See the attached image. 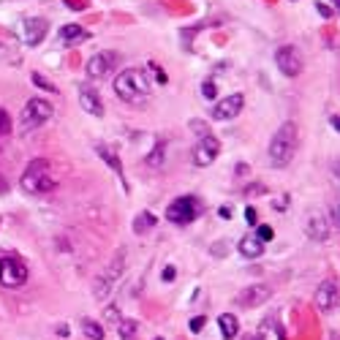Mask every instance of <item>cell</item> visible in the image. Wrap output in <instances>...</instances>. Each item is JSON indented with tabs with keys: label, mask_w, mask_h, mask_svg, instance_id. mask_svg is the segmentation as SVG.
<instances>
[{
	"label": "cell",
	"mask_w": 340,
	"mask_h": 340,
	"mask_svg": "<svg viewBox=\"0 0 340 340\" xmlns=\"http://www.w3.org/2000/svg\"><path fill=\"white\" fill-rule=\"evenodd\" d=\"M297 147H299V133H297V125L294 123H283L278 131L272 133L270 139V147H267V155H270V163L275 169H283L294 161L297 155Z\"/></svg>",
	"instance_id": "1"
},
{
	"label": "cell",
	"mask_w": 340,
	"mask_h": 340,
	"mask_svg": "<svg viewBox=\"0 0 340 340\" xmlns=\"http://www.w3.org/2000/svg\"><path fill=\"white\" fill-rule=\"evenodd\" d=\"M54 185L58 183H54V177H52V166H49V161H44V158L30 161L19 177V188L30 196L49 193V191H54Z\"/></svg>",
	"instance_id": "2"
},
{
	"label": "cell",
	"mask_w": 340,
	"mask_h": 340,
	"mask_svg": "<svg viewBox=\"0 0 340 340\" xmlns=\"http://www.w3.org/2000/svg\"><path fill=\"white\" fill-rule=\"evenodd\" d=\"M150 88H153V82H150L147 74L139 68H125L123 74H117V79H115V93L123 101H128V104H141V101L150 96Z\"/></svg>",
	"instance_id": "3"
},
{
	"label": "cell",
	"mask_w": 340,
	"mask_h": 340,
	"mask_svg": "<svg viewBox=\"0 0 340 340\" xmlns=\"http://www.w3.org/2000/svg\"><path fill=\"white\" fill-rule=\"evenodd\" d=\"M123 270H125V248H120L115 253V262L96 278V283H93V297H96V299H106L109 294H112L115 283L120 280Z\"/></svg>",
	"instance_id": "4"
},
{
	"label": "cell",
	"mask_w": 340,
	"mask_h": 340,
	"mask_svg": "<svg viewBox=\"0 0 340 340\" xmlns=\"http://www.w3.org/2000/svg\"><path fill=\"white\" fill-rule=\"evenodd\" d=\"M199 215H202V202L196 199V196H180V199H175L166 207V220H172V223H177V226L191 223V220H196Z\"/></svg>",
	"instance_id": "5"
},
{
	"label": "cell",
	"mask_w": 340,
	"mask_h": 340,
	"mask_svg": "<svg viewBox=\"0 0 340 340\" xmlns=\"http://www.w3.org/2000/svg\"><path fill=\"white\" fill-rule=\"evenodd\" d=\"M27 280V267L14 253H0V283L9 289H17Z\"/></svg>",
	"instance_id": "6"
},
{
	"label": "cell",
	"mask_w": 340,
	"mask_h": 340,
	"mask_svg": "<svg viewBox=\"0 0 340 340\" xmlns=\"http://www.w3.org/2000/svg\"><path fill=\"white\" fill-rule=\"evenodd\" d=\"M54 115V109L49 101H44V98H30L25 109H22V128L25 131H33L38 128V125H44L49 117Z\"/></svg>",
	"instance_id": "7"
},
{
	"label": "cell",
	"mask_w": 340,
	"mask_h": 340,
	"mask_svg": "<svg viewBox=\"0 0 340 340\" xmlns=\"http://www.w3.org/2000/svg\"><path fill=\"white\" fill-rule=\"evenodd\" d=\"M275 63H278V71L283 76H299L302 74V54L294 44H286L275 52Z\"/></svg>",
	"instance_id": "8"
},
{
	"label": "cell",
	"mask_w": 340,
	"mask_h": 340,
	"mask_svg": "<svg viewBox=\"0 0 340 340\" xmlns=\"http://www.w3.org/2000/svg\"><path fill=\"white\" fill-rule=\"evenodd\" d=\"M115 63H117V54L112 49H104V52H96L88 63H84V71H88L90 79H104V76L112 74Z\"/></svg>",
	"instance_id": "9"
},
{
	"label": "cell",
	"mask_w": 340,
	"mask_h": 340,
	"mask_svg": "<svg viewBox=\"0 0 340 340\" xmlns=\"http://www.w3.org/2000/svg\"><path fill=\"white\" fill-rule=\"evenodd\" d=\"M270 297H272V289L267 286V283H250V286H245L240 294H237V305L240 307H259Z\"/></svg>",
	"instance_id": "10"
},
{
	"label": "cell",
	"mask_w": 340,
	"mask_h": 340,
	"mask_svg": "<svg viewBox=\"0 0 340 340\" xmlns=\"http://www.w3.org/2000/svg\"><path fill=\"white\" fill-rule=\"evenodd\" d=\"M218 153H220V141L215 139V136H202L199 141H196V147H193V163L196 166H210L212 161L218 158Z\"/></svg>",
	"instance_id": "11"
},
{
	"label": "cell",
	"mask_w": 340,
	"mask_h": 340,
	"mask_svg": "<svg viewBox=\"0 0 340 340\" xmlns=\"http://www.w3.org/2000/svg\"><path fill=\"white\" fill-rule=\"evenodd\" d=\"M245 106V96L242 93H234V96H226L223 101H218L215 106H212V117L215 120H234V117H240Z\"/></svg>",
	"instance_id": "12"
},
{
	"label": "cell",
	"mask_w": 340,
	"mask_h": 340,
	"mask_svg": "<svg viewBox=\"0 0 340 340\" xmlns=\"http://www.w3.org/2000/svg\"><path fill=\"white\" fill-rule=\"evenodd\" d=\"M79 104L93 117L104 115V101H101V93L93 88V84H79Z\"/></svg>",
	"instance_id": "13"
},
{
	"label": "cell",
	"mask_w": 340,
	"mask_h": 340,
	"mask_svg": "<svg viewBox=\"0 0 340 340\" xmlns=\"http://www.w3.org/2000/svg\"><path fill=\"white\" fill-rule=\"evenodd\" d=\"M49 33V22L46 19H38V17H30L22 22V36H25L27 46H38L44 41V36Z\"/></svg>",
	"instance_id": "14"
},
{
	"label": "cell",
	"mask_w": 340,
	"mask_h": 340,
	"mask_svg": "<svg viewBox=\"0 0 340 340\" xmlns=\"http://www.w3.org/2000/svg\"><path fill=\"white\" fill-rule=\"evenodd\" d=\"M305 232H307V237H310V240H316V242H327L329 234H332V226H329L327 215H321V212H313V215L307 218V223H305Z\"/></svg>",
	"instance_id": "15"
},
{
	"label": "cell",
	"mask_w": 340,
	"mask_h": 340,
	"mask_svg": "<svg viewBox=\"0 0 340 340\" xmlns=\"http://www.w3.org/2000/svg\"><path fill=\"white\" fill-rule=\"evenodd\" d=\"M316 305L321 313H329L337 307V283L335 280H324L319 291H316Z\"/></svg>",
	"instance_id": "16"
},
{
	"label": "cell",
	"mask_w": 340,
	"mask_h": 340,
	"mask_svg": "<svg viewBox=\"0 0 340 340\" xmlns=\"http://www.w3.org/2000/svg\"><path fill=\"white\" fill-rule=\"evenodd\" d=\"M237 250H240L242 259H262L264 242H259L256 237H245V240H240V245H237Z\"/></svg>",
	"instance_id": "17"
},
{
	"label": "cell",
	"mask_w": 340,
	"mask_h": 340,
	"mask_svg": "<svg viewBox=\"0 0 340 340\" xmlns=\"http://www.w3.org/2000/svg\"><path fill=\"white\" fill-rule=\"evenodd\" d=\"M218 327H220V335H223V340H234L237 332H240V321H237L234 313H220L218 316Z\"/></svg>",
	"instance_id": "18"
},
{
	"label": "cell",
	"mask_w": 340,
	"mask_h": 340,
	"mask_svg": "<svg viewBox=\"0 0 340 340\" xmlns=\"http://www.w3.org/2000/svg\"><path fill=\"white\" fill-rule=\"evenodd\" d=\"M158 223V215H153V212H139L136 218H133V234H147L150 229H153Z\"/></svg>",
	"instance_id": "19"
},
{
	"label": "cell",
	"mask_w": 340,
	"mask_h": 340,
	"mask_svg": "<svg viewBox=\"0 0 340 340\" xmlns=\"http://www.w3.org/2000/svg\"><path fill=\"white\" fill-rule=\"evenodd\" d=\"M88 38V30H82L79 25H66L60 30V41L63 44H79V41H84Z\"/></svg>",
	"instance_id": "20"
},
{
	"label": "cell",
	"mask_w": 340,
	"mask_h": 340,
	"mask_svg": "<svg viewBox=\"0 0 340 340\" xmlns=\"http://www.w3.org/2000/svg\"><path fill=\"white\" fill-rule=\"evenodd\" d=\"M117 335H120V340H136V335H139L136 319H120V324H117Z\"/></svg>",
	"instance_id": "21"
},
{
	"label": "cell",
	"mask_w": 340,
	"mask_h": 340,
	"mask_svg": "<svg viewBox=\"0 0 340 340\" xmlns=\"http://www.w3.org/2000/svg\"><path fill=\"white\" fill-rule=\"evenodd\" d=\"M96 153H98L101 158H104V161H106V163H109V166H112V169L117 172V177L123 180V163H120V158H117V155L112 153V150L106 147V145H96Z\"/></svg>",
	"instance_id": "22"
},
{
	"label": "cell",
	"mask_w": 340,
	"mask_h": 340,
	"mask_svg": "<svg viewBox=\"0 0 340 340\" xmlns=\"http://www.w3.org/2000/svg\"><path fill=\"white\" fill-rule=\"evenodd\" d=\"M82 332H84L90 340H101V337H104V329H101V324H96L93 319H84V321H82Z\"/></svg>",
	"instance_id": "23"
},
{
	"label": "cell",
	"mask_w": 340,
	"mask_h": 340,
	"mask_svg": "<svg viewBox=\"0 0 340 340\" xmlns=\"http://www.w3.org/2000/svg\"><path fill=\"white\" fill-rule=\"evenodd\" d=\"M9 133H11V117L3 106H0V136H9Z\"/></svg>",
	"instance_id": "24"
},
{
	"label": "cell",
	"mask_w": 340,
	"mask_h": 340,
	"mask_svg": "<svg viewBox=\"0 0 340 340\" xmlns=\"http://www.w3.org/2000/svg\"><path fill=\"white\" fill-rule=\"evenodd\" d=\"M104 319L112 321L115 327H117V324H120V319H123V316H120V307H117V305H109L106 310H104Z\"/></svg>",
	"instance_id": "25"
},
{
	"label": "cell",
	"mask_w": 340,
	"mask_h": 340,
	"mask_svg": "<svg viewBox=\"0 0 340 340\" xmlns=\"http://www.w3.org/2000/svg\"><path fill=\"white\" fill-rule=\"evenodd\" d=\"M33 82H36V88H41V90H49V93H58V88L49 82L46 76H41V74H33Z\"/></svg>",
	"instance_id": "26"
},
{
	"label": "cell",
	"mask_w": 340,
	"mask_h": 340,
	"mask_svg": "<svg viewBox=\"0 0 340 340\" xmlns=\"http://www.w3.org/2000/svg\"><path fill=\"white\" fill-rule=\"evenodd\" d=\"M272 237H275L272 226H259V229H256V240H259V242H272Z\"/></svg>",
	"instance_id": "27"
},
{
	"label": "cell",
	"mask_w": 340,
	"mask_h": 340,
	"mask_svg": "<svg viewBox=\"0 0 340 340\" xmlns=\"http://www.w3.org/2000/svg\"><path fill=\"white\" fill-rule=\"evenodd\" d=\"M202 96H204V98H210V101L215 98V96H218V90H215V82H204V84H202Z\"/></svg>",
	"instance_id": "28"
},
{
	"label": "cell",
	"mask_w": 340,
	"mask_h": 340,
	"mask_svg": "<svg viewBox=\"0 0 340 340\" xmlns=\"http://www.w3.org/2000/svg\"><path fill=\"white\" fill-rule=\"evenodd\" d=\"M212 256H218V259H223L226 256V253H229V242H215V245H212Z\"/></svg>",
	"instance_id": "29"
},
{
	"label": "cell",
	"mask_w": 340,
	"mask_h": 340,
	"mask_svg": "<svg viewBox=\"0 0 340 340\" xmlns=\"http://www.w3.org/2000/svg\"><path fill=\"white\" fill-rule=\"evenodd\" d=\"M204 324H207V319H204V316H196V319H191V332H193V335H196V332H202Z\"/></svg>",
	"instance_id": "30"
},
{
	"label": "cell",
	"mask_w": 340,
	"mask_h": 340,
	"mask_svg": "<svg viewBox=\"0 0 340 340\" xmlns=\"http://www.w3.org/2000/svg\"><path fill=\"white\" fill-rule=\"evenodd\" d=\"M191 128L199 133V136H207V123H199V120H191Z\"/></svg>",
	"instance_id": "31"
},
{
	"label": "cell",
	"mask_w": 340,
	"mask_h": 340,
	"mask_svg": "<svg viewBox=\"0 0 340 340\" xmlns=\"http://www.w3.org/2000/svg\"><path fill=\"white\" fill-rule=\"evenodd\" d=\"M147 68H150V71H153V74L158 76V82H161V84H166V74H163V71H161V68H158V66H155V63H150V66H147Z\"/></svg>",
	"instance_id": "32"
},
{
	"label": "cell",
	"mask_w": 340,
	"mask_h": 340,
	"mask_svg": "<svg viewBox=\"0 0 340 340\" xmlns=\"http://www.w3.org/2000/svg\"><path fill=\"white\" fill-rule=\"evenodd\" d=\"M245 220H248V223H256V220H259V212L253 210V207H248V210H245Z\"/></svg>",
	"instance_id": "33"
},
{
	"label": "cell",
	"mask_w": 340,
	"mask_h": 340,
	"mask_svg": "<svg viewBox=\"0 0 340 340\" xmlns=\"http://www.w3.org/2000/svg\"><path fill=\"white\" fill-rule=\"evenodd\" d=\"M327 220H329V226H332V229H337V204L329 210V218H327Z\"/></svg>",
	"instance_id": "34"
},
{
	"label": "cell",
	"mask_w": 340,
	"mask_h": 340,
	"mask_svg": "<svg viewBox=\"0 0 340 340\" xmlns=\"http://www.w3.org/2000/svg\"><path fill=\"white\" fill-rule=\"evenodd\" d=\"M175 275H177L175 267H166V270H163V280H166V283H172V280H175Z\"/></svg>",
	"instance_id": "35"
},
{
	"label": "cell",
	"mask_w": 340,
	"mask_h": 340,
	"mask_svg": "<svg viewBox=\"0 0 340 340\" xmlns=\"http://www.w3.org/2000/svg\"><path fill=\"white\" fill-rule=\"evenodd\" d=\"M0 193H9V180L0 175Z\"/></svg>",
	"instance_id": "36"
},
{
	"label": "cell",
	"mask_w": 340,
	"mask_h": 340,
	"mask_svg": "<svg viewBox=\"0 0 340 340\" xmlns=\"http://www.w3.org/2000/svg\"><path fill=\"white\" fill-rule=\"evenodd\" d=\"M218 215L229 220V218H232V207H220V210H218Z\"/></svg>",
	"instance_id": "37"
},
{
	"label": "cell",
	"mask_w": 340,
	"mask_h": 340,
	"mask_svg": "<svg viewBox=\"0 0 340 340\" xmlns=\"http://www.w3.org/2000/svg\"><path fill=\"white\" fill-rule=\"evenodd\" d=\"M316 9H319V14H321V17H332V11L327 9V6H321V3H319V6H316Z\"/></svg>",
	"instance_id": "38"
},
{
	"label": "cell",
	"mask_w": 340,
	"mask_h": 340,
	"mask_svg": "<svg viewBox=\"0 0 340 340\" xmlns=\"http://www.w3.org/2000/svg\"><path fill=\"white\" fill-rule=\"evenodd\" d=\"M329 123H332V131H340V128H337V125H340V117H337V115H332Z\"/></svg>",
	"instance_id": "39"
},
{
	"label": "cell",
	"mask_w": 340,
	"mask_h": 340,
	"mask_svg": "<svg viewBox=\"0 0 340 340\" xmlns=\"http://www.w3.org/2000/svg\"><path fill=\"white\" fill-rule=\"evenodd\" d=\"M155 340H163V337H155Z\"/></svg>",
	"instance_id": "40"
},
{
	"label": "cell",
	"mask_w": 340,
	"mask_h": 340,
	"mask_svg": "<svg viewBox=\"0 0 340 340\" xmlns=\"http://www.w3.org/2000/svg\"><path fill=\"white\" fill-rule=\"evenodd\" d=\"M256 340H264V337H256Z\"/></svg>",
	"instance_id": "41"
}]
</instances>
